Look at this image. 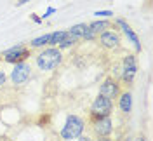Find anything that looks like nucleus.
Returning <instances> with one entry per match:
<instances>
[{
	"mask_svg": "<svg viewBox=\"0 0 153 141\" xmlns=\"http://www.w3.org/2000/svg\"><path fill=\"white\" fill-rule=\"evenodd\" d=\"M63 63V52L59 47H47L40 54H37V66L44 72L56 70Z\"/></svg>",
	"mask_w": 153,
	"mask_h": 141,
	"instance_id": "f257e3e1",
	"label": "nucleus"
},
{
	"mask_svg": "<svg viewBox=\"0 0 153 141\" xmlns=\"http://www.w3.org/2000/svg\"><path fill=\"white\" fill-rule=\"evenodd\" d=\"M84 129H85V124H84V120L78 115H68V119L65 122V125H63L61 132H59V136L65 141H71V140H76L78 136H82Z\"/></svg>",
	"mask_w": 153,
	"mask_h": 141,
	"instance_id": "f03ea898",
	"label": "nucleus"
},
{
	"mask_svg": "<svg viewBox=\"0 0 153 141\" xmlns=\"http://www.w3.org/2000/svg\"><path fill=\"white\" fill-rule=\"evenodd\" d=\"M111 110H113V101L99 94L92 101V104H91V117L92 119L106 117V115H111Z\"/></svg>",
	"mask_w": 153,
	"mask_h": 141,
	"instance_id": "7ed1b4c3",
	"label": "nucleus"
},
{
	"mask_svg": "<svg viewBox=\"0 0 153 141\" xmlns=\"http://www.w3.org/2000/svg\"><path fill=\"white\" fill-rule=\"evenodd\" d=\"M30 77H31V66H30L28 63L21 61V63H16V65H14L12 73H10V80H12L14 85L26 84L30 80Z\"/></svg>",
	"mask_w": 153,
	"mask_h": 141,
	"instance_id": "20e7f679",
	"label": "nucleus"
},
{
	"mask_svg": "<svg viewBox=\"0 0 153 141\" xmlns=\"http://www.w3.org/2000/svg\"><path fill=\"white\" fill-rule=\"evenodd\" d=\"M92 132L97 138H106L113 132V122L110 119V115L106 117H97V119H92Z\"/></svg>",
	"mask_w": 153,
	"mask_h": 141,
	"instance_id": "39448f33",
	"label": "nucleus"
},
{
	"mask_svg": "<svg viewBox=\"0 0 153 141\" xmlns=\"http://www.w3.org/2000/svg\"><path fill=\"white\" fill-rule=\"evenodd\" d=\"M2 56H4V59H5L7 63L16 65V63L25 61V59L30 56V49H26L23 44H18V46H14V47H10V49H7V51L2 54Z\"/></svg>",
	"mask_w": 153,
	"mask_h": 141,
	"instance_id": "423d86ee",
	"label": "nucleus"
},
{
	"mask_svg": "<svg viewBox=\"0 0 153 141\" xmlns=\"http://www.w3.org/2000/svg\"><path fill=\"white\" fill-rule=\"evenodd\" d=\"M137 73V59L134 54H127L122 61V80L131 84Z\"/></svg>",
	"mask_w": 153,
	"mask_h": 141,
	"instance_id": "0eeeda50",
	"label": "nucleus"
},
{
	"mask_svg": "<svg viewBox=\"0 0 153 141\" xmlns=\"http://www.w3.org/2000/svg\"><path fill=\"white\" fill-rule=\"evenodd\" d=\"M120 93H122V91H120V84L115 80L113 77L105 78V80H103V84H101V87H99V94H101V96H105V98H108V99H111V101L117 99Z\"/></svg>",
	"mask_w": 153,
	"mask_h": 141,
	"instance_id": "6e6552de",
	"label": "nucleus"
},
{
	"mask_svg": "<svg viewBox=\"0 0 153 141\" xmlns=\"http://www.w3.org/2000/svg\"><path fill=\"white\" fill-rule=\"evenodd\" d=\"M99 44L105 49H118L120 47V35L115 30H105L99 33Z\"/></svg>",
	"mask_w": 153,
	"mask_h": 141,
	"instance_id": "1a4fd4ad",
	"label": "nucleus"
},
{
	"mask_svg": "<svg viewBox=\"0 0 153 141\" xmlns=\"http://www.w3.org/2000/svg\"><path fill=\"white\" fill-rule=\"evenodd\" d=\"M117 25H118V26L122 28V31H124L125 35H127V38H129V40H131V42L134 44L136 51H137V52H141L143 46H141V42H139V37H137V35H136V33L132 31V28H131V26H129V25L125 23L124 19H117Z\"/></svg>",
	"mask_w": 153,
	"mask_h": 141,
	"instance_id": "9d476101",
	"label": "nucleus"
},
{
	"mask_svg": "<svg viewBox=\"0 0 153 141\" xmlns=\"http://www.w3.org/2000/svg\"><path fill=\"white\" fill-rule=\"evenodd\" d=\"M118 108L122 113H131L132 110V94L131 93H120L118 94Z\"/></svg>",
	"mask_w": 153,
	"mask_h": 141,
	"instance_id": "9b49d317",
	"label": "nucleus"
},
{
	"mask_svg": "<svg viewBox=\"0 0 153 141\" xmlns=\"http://www.w3.org/2000/svg\"><path fill=\"white\" fill-rule=\"evenodd\" d=\"M110 28H115V26L110 23V21H105V19H101V21H94V23L89 25V30H91L94 35H99V33H103L105 30H110Z\"/></svg>",
	"mask_w": 153,
	"mask_h": 141,
	"instance_id": "f8f14e48",
	"label": "nucleus"
},
{
	"mask_svg": "<svg viewBox=\"0 0 153 141\" xmlns=\"http://www.w3.org/2000/svg\"><path fill=\"white\" fill-rule=\"evenodd\" d=\"M68 31H65V30H59V31H54V33H51V40H49V46L51 47H57L65 38H66Z\"/></svg>",
	"mask_w": 153,
	"mask_h": 141,
	"instance_id": "ddd939ff",
	"label": "nucleus"
},
{
	"mask_svg": "<svg viewBox=\"0 0 153 141\" xmlns=\"http://www.w3.org/2000/svg\"><path fill=\"white\" fill-rule=\"evenodd\" d=\"M49 40H51V33H45V35H42V37L33 38V40L30 42V47H31V49H37V47L49 46Z\"/></svg>",
	"mask_w": 153,
	"mask_h": 141,
	"instance_id": "4468645a",
	"label": "nucleus"
},
{
	"mask_svg": "<svg viewBox=\"0 0 153 141\" xmlns=\"http://www.w3.org/2000/svg\"><path fill=\"white\" fill-rule=\"evenodd\" d=\"M94 14L97 16V18H99V16H101V18H110V16H113L111 10H96Z\"/></svg>",
	"mask_w": 153,
	"mask_h": 141,
	"instance_id": "2eb2a0df",
	"label": "nucleus"
},
{
	"mask_svg": "<svg viewBox=\"0 0 153 141\" xmlns=\"http://www.w3.org/2000/svg\"><path fill=\"white\" fill-rule=\"evenodd\" d=\"M5 78H7V77H5V73H4V70H0V87L5 84Z\"/></svg>",
	"mask_w": 153,
	"mask_h": 141,
	"instance_id": "dca6fc26",
	"label": "nucleus"
},
{
	"mask_svg": "<svg viewBox=\"0 0 153 141\" xmlns=\"http://www.w3.org/2000/svg\"><path fill=\"white\" fill-rule=\"evenodd\" d=\"M76 141H94V140H92L91 136H78V138H76Z\"/></svg>",
	"mask_w": 153,
	"mask_h": 141,
	"instance_id": "f3484780",
	"label": "nucleus"
},
{
	"mask_svg": "<svg viewBox=\"0 0 153 141\" xmlns=\"http://www.w3.org/2000/svg\"><path fill=\"white\" fill-rule=\"evenodd\" d=\"M54 10H56V9H54V7H49V9L45 10V14H42V16H44V18H47V16H51V14H52Z\"/></svg>",
	"mask_w": 153,
	"mask_h": 141,
	"instance_id": "a211bd4d",
	"label": "nucleus"
},
{
	"mask_svg": "<svg viewBox=\"0 0 153 141\" xmlns=\"http://www.w3.org/2000/svg\"><path fill=\"white\" fill-rule=\"evenodd\" d=\"M31 19H33L35 23H40V21H42V19L38 18V16H35V14H31Z\"/></svg>",
	"mask_w": 153,
	"mask_h": 141,
	"instance_id": "6ab92c4d",
	"label": "nucleus"
},
{
	"mask_svg": "<svg viewBox=\"0 0 153 141\" xmlns=\"http://www.w3.org/2000/svg\"><path fill=\"white\" fill-rule=\"evenodd\" d=\"M97 141H113L110 136H106V138H97Z\"/></svg>",
	"mask_w": 153,
	"mask_h": 141,
	"instance_id": "aec40b11",
	"label": "nucleus"
},
{
	"mask_svg": "<svg viewBox=\"0 0 153 141\" xmlns=\"http://www.w3.org/2000/svg\"><path fill=\"white\" fill-rule=\"evenodd\" d=\"M26 2H28V0H18V4H16V5H23V4H26Z\"/></svg>",
	"mask_w": 153,
	"mask_h": 141,
	"instance_id": "412c9836",
	"label": "nucleus"
},
{
	"mask_svg": "<svg viewBox=\"0 0 153 141\" xmlns=\"http://www.w3.org/2000/svg\"><path fill=\"white\" fill-rule=\"evenodd\" d=\"M134 141H148V140H146V138H143V136H139V138H136Z\"/></svg>",
	"mask_w": 153,
	"mask_h": 141,
	"instance_id": "4be33fe9",
	"label": "nucleus"
}]
</instances>
